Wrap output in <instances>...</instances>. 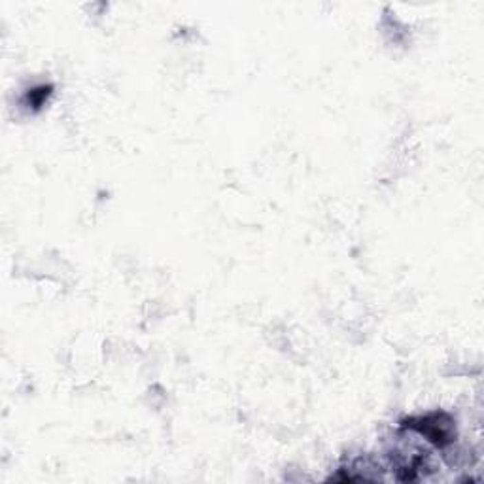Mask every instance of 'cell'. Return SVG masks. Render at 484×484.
<instances>
[{
	"label": "cell",
	"instance_id": "1",
	"mask_svg": "<svg viewBox=\"0 0 484 484\" xmlns=\"http://www.w3.org/2000/svg\"><path fill=\"white\" fill-rule=\"evenodd\" d=\"M443 416L445 415H433L426 416V418H418V420H408L405 426L410 430L418 431L420 435L431 441L433 445L445 446L452 441V424H443Z\"/></svg>",
	"mask_w": 484,
	"mask_h": 484
},
{
	"label": "cell",
	"instance_id": "2",
	"mask_svg": "<svg viewBox=\"0 0 484 484\" xmlns=\"http://www.w3.org/2000/svg\"><path fill=\"white\" fill-rule=\"evenodd\" d=\"M50 93H52V87H45V85L38 87V89H32L29 93V104L34 106V108H40V106L44 104V100L47 98Z\"/></svg>",
	"mask_w": 484,
	"mask_h": 484
}]
</instances>
